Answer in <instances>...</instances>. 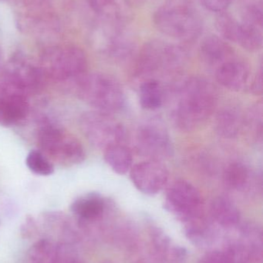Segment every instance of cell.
Returning <instances> with one entry per match:
<instances>
[{"instance_id":"obj_7","label":"cell","mask_w":263,"mask_h":263,"mask_svg":"<svg viewBox=\"0 0 263 263\" xmlns=\"http://www.w3.org/2000/svg\"><path fill=\"white\" fill-rule=\"evenodd\" d=\"M80 128L87 140L100 149L121 143L126 136L125 127L120 122L111 114L100 111L83 114L80 118Z\"/></svg>"},{"instance_id":"obj_35","label":"cell","mask_w":263,"mask_h":263,"mask_svg":"<svg viewBox=\"0 0 263 263\" xmlns=\"http://www.w3.org/2000/svg\"><path fill=\"white\" fill-rule=\"evenodd\" d=\"M2 60V55H1V52H0V63H1Z\"/></svg>"},{"instance_id":"obj_12","label":"cell","mask_w":263,"mask_h":263,"mask_svg":"<svg viewBox=\"0 0 263 263\" xmlns=\"http://www.w3.org/2000/svg\"><path fill=\"white\" fill-rule=\"evenodd\" d=\"M6 83L7 87L0 97V125L12 126L27 117L29 104L27 96L14 89L7 82Z\"/></svg>"},{"instance_id":"obj_9","label":"cell","mask_w":263,"mask_h":263,"mask_svg":"<svg viewBox=\"0 0 263 263\" xmlns=\"http://www.w3.org/2000/svg\"><path fill=\"white\" fill-rule=\"evenodd\" d=\"M136 142L141 154L151 160L161 161L172 153L169 134L159 120H149L142 125L137 130Z\"/></svg>"},{"instance_id":"obj_23","label":"cell","mask_w":263,"mask_h":263,"mask_svg":"<svg viewBox=\"0 0 263 263\" xmlns=\"http://www.w3.org/2000/svg\"><path fill=\"white\" fill-rule=\"evenodd\" d=\"M58 256V244L45 238L37 241L29 248L26 256L27 263H56Z\"/></svg>"},{"instance_id":"obj_19","label":"cell","mask_w":263,"mask_h":263,"mask_svg":"<svg viewBox=\"0 0 263 263\" xmlns=\"http://www.w3.org/2000/svg\"><path fill=\"white\" fill-rule=\"evenodd\" d=\"M44 225L60 237L62 241L60 244L72 242L77 237V234L73 229L72 222L69 218L60 212H49L43 216ZM76 240V239H75Z\"/></svg>"},{"instance_id":"obj_24","label":"cell","mask_w":263,"mask_h":263,"mask_svg":"<svg viewBox=\"0 0 263 263\" xmlns=\"http://www.w3.org/2000/svg\"><path fill=\"white\" fill-rule=\"evenodd\" d=\"M262 27L239 22L236 43L249 52H257L262 46Z\"/></svg>"},{"instance_id":"obj_25","label":"cell","mask_w":263,"mask_h":263,"mask_svg":"<svg viewBox=\"0 0 263 263\" xmlns=\"http://www.w3.org/2000/svg\"><path fill=\"white\" fill-rule=\"evenodd\" d=\"M215 26L222 39L232 43H236L239 32V20L225 11L217 13L215 20Z\"/></svg>"},{"instance_id":"obj_1","label":"cell","mask_w":263,"mask_h":263,"mask_svg":"<svg viewBox=\"0 0 263 263\" xmlns=\"http://www.w3.org/2000/svg\"><path fill=\"white\" fill-rule=\"evenodd\" d=\"M176 94L171 119L181 130L189 132L200 128L212 117L217 106V90L203 77L185 79L178 85Z\"/></svg>"},{"instance_id":"obj_15","label":"cell","mask_w":263,"mask_h":263,"mask_svg":"<svg viewBox=\"0 0 263 263\" xmlns=\"http://www.w3.org/2000/svg\"><path fill=\"white\" fill-rule=\"evenodd\" d=\"M93 10L108 24L123 28L132 18L128 0H91Z\"/></svg>"},{"instance_id":"obj_32","label":"cell","mask_w":263,"mask_h":263,"mask_svg":"<svg viewBox=\"0 0 263 263\" xmlns=\"http://www.w3.org/2000/svg\"><path fill=\"white\" fill-rule=\"evenodd\" d=\"M198 263H228L223 252L213 250L204 254Z\"/></svg>"},{"instance_id":"obj_6","label":"cell","mask_w":263,"mask_h":263,"mask_svg":"<svg viewBox=\"0 0 263 263\" xmlns=\"http://www.w3.org/2000/svg\"><path fill=\"white\" fill-rule=\"evenodd\" d=\"M40 67L43 76L55 81L77 80L86 73L87 60L78 48L56 46L43 52Z\"/></svg>"},{"instance_id":"obj_27","label":"cell","mask_w":263,"mask_h":263,"mask_svg":"<svg viewBox=\"0 0 263 263\" xmlns=\"http://www.w3.org/2000/svg\"><path fill=\"white\" fill-rule=\"evenodd\" d=\"M26 164L31 172L40 176H50L54 173V164L40 151H31L26 157Z\"/></svg>"},{"instance_id":"obj_3","label":"cell","mask_w":263,"mask_h":263,"mask_svg":"<svg viewBox=\"0 0 263 263\" xmlns=\"http://www.w3.org/2000/svg\"><path fill=\"white\" fill-rule=\"evenodd\" d=\"M37 139L40 152L50 162L71 166L81 163L85 159L86 154L81 142L47 117H43L40 121Z\"/></svg>"},{"instance_id":"obj_11","label":"cell","mask_w":263,"mask_h":263,"mask_svg":"<svg viewBox=\"0 0 263 263\" xmlns=\"http://www.w3.org/2000/svg\"><path fill=\"white\" fill-rule=\"evenodd\" d=\"M130 177L139 191L151 196L162 191L166 185L168 172L160 161L149 159L131 167Z\"/></svg>"},{"instance_id":"obj_10","label":"cell","mask_w":263,"mask_h":263,"mask_svg":"<svg viewBox=\"0 0 263 263\" xmlns=\"http://www.w3.org/2000/svg\"><path fill=\"white\" fill-rule=\"evenodd\" d=\"M1 76L14 89L26 96L38 91L44 77L40 66L22 55L12 57Z\"/></svg>"},{"instance_id":"obj_31","label":"cell","mask_w":263,"mask_h":263,"mask_svg":"<svg viewBox=\"0 0 263 263\" xmlns=\"http://www.w3.org/2000/svg\"><path fill=\"white\" fill-rule=\"evenodd\" d=\"M38 227L37 222L32 216H27L20 229V233L23 239H29L37 234Z\"/></svg>"},{"instance_id":"obj_16","label":"cell","mask_w":263,"mask_h":263,"mask_svg":"<svg viewBox=\"0 0 263 263\" xmlns=\"http://www.w3.org/2000/svg\"><path fill=\"white\" fill-rule=\"evenodd\" d=\"M106 202L98 193H91L76 199L71 204L72 213L78 218L79 225H86L95 222L103 216Z\"/></svg>"},{"instance_id":"obj_17","label":"cell","mask_w":263,"mask_h":263,"mask_svg":"<svg viewBox=\"0 0 263 263\" xmlns=\"http://www.w3.org/2000/svg\"><path fill=\"white\" fill-rule=\"evenodd\" d=\"M244 119L241 111L235 106L223 108L216 116V133L225 138H236L244 127Z\"/></svg>"},{"instance_id":"obj_2","label":"cell","mask_w":263,"mask_h":263,"mask_svg":"<svg viewBox=\"0 0 263 263\" xmlns=\"http://www.w3.org/2000/svg\"><path fill=\"white\" fill-rule=\"evenodd\" d=\"M153 22L164 35L185 43L197 40L203 29L192 0H168L154 12Z\"/></svg>"},{"instance_id":"obj_4","label":"cell","mask_w":263,"mask_h":263,"mask_svg":"<svg viewBox=\"0 0 263 263\" xmlns=\"http://www.w3.org/2000/svg\"><path fill=\"white\" fill-rule=\"evenodd\" d=\"M186 54L180 46L154 40L144 45L136 59L135 72L142 80L176 72L185 63Z\"/></svg>"},{"instance_id":"obj_20","label":"cell","mask_w":263,"mask_h":263,"mask_svg":"<svg viewBox=\"0 0 263 263\" xmlns=\"http://www.w3.org/2000/svg\"><path fill=\"white\" fill-rule=\"evenodd\" d=\"M104 159L113 171L126 174L132 167L133 156L129 148L121 143L111 145L104 150Z\"/></svg>"},{"instance_id":"obj_33","label":"cell","mask_w":263,"mask_h":263,"mask_svg":"<svg viewBox=\"0 0 263 263\" xmlns=\"http://www.w3.org/2000/svg\"><path fill=\"white\" fill-rule=\"evenodd\" d=\"M250 93L254 94V95H261L262 92V69L256 74V77L250 80V84L248 88Z\"/></svg>"},{"instance_id":"obj_18","label":"cell","mask_w":263,"mask_h":263,"mask_svg":"<svg viewBox=\"0 0 263 263\" xmlns=\"http://www.w3.org/2000/svg\"><path fill=\"white\" fill-rule=\"evenodd\" d=\"M212 217L219 225L233 227L240 221V213L234 202L225 196L215 198L210 205Z\"/></svg>"},{"instance_id":"obj_30","label":"cell","mask_w":263,"mask_h":263,"mask_svg":"<svg viewBox=\"0 0 263 263\" xmlns=\"http://www.w3.org/2000/svg\"><path fill=\"white\" fill-rule=\"evenodd\" d=\"M234 0H199L201 4L207 10L219 13L225 12L231 6Z\"/></svg>"},{"instance_id":"obj_8","label":"cell","mask_w":263,"mask_h":263,"mask_svg":"<svg viewBox=\"0 0 263 263\" xmlns=\"http://www.w3.org/2000/svg\"><path fill=\"white\" fill-rule=\"evenodd\" d=\"M202 197L196 186L185 180L174 182L168 188L165 207L185 222L200 216Z\"/></svg>"},{"instance_id":"obj_34","label":"cell","mask_w":263,"mask_h":263,"mask_svg":"<svg viewBox=\"0 0 263 263\" xmlns=\"http://www.w3.org/2000/svg\"><path fill=\"white\" fill-rule=\"evenodd\" d=\"M62 248H63L64 256L62 254L60 251V246L58 244V256H57V262L56 263H82L80 260L75 257H72L71 254L68 256L67 253H66V244H61Z\"/></svg>"},{"instance_id":"obj_14","label":"cell","mask_w":263,"mask_h":263,"mask_svg":"<svg viewBox=\"0 0 263 263\" xmlns=\"http://www.w3.org/2000/svg\"><path fill=\"white\" fill-rule=\"evenodd\" d=\"M199 57L204 64L217 69L225 62L232 60L234 55L232 46L226 40L216 35L205 36L199 45Z\"/></svg>"},{"instance_id":"obj_29","label":"cell","mask_w":263,"mask_h":263,"mask_svg":"<svg viewBox=\"0 0 263 263\" xmlns=\"http://www.w3.org/2000/svg\"><path fill=\"white\" fill-rule=\"evenodd\" d=\"M262 104L254 106L250 109L247 119H244V127L248 128L255 140L260 142H262Z\"/></svg>"},{"instance_id":"obj_21","label":"cell","mask_w":263,"mask_h":263,"mask_svg":"<svg viewBox=\"0 0 263 263\" xmlns=\"http://www.w3.org/2000/svg\"><path fill=\"white\" fill-rule=\"evenodd\" d=\"M141 106L148 110L159 109L163 104L164 92L159 80H145L142 82L139 89Z\"/></svg>"},{"instance_id":"obj_22","label":"cell","mask_w":263,"mask_h":263,"mask_svg":"<svg viewBox=\"0 0 263 263\" xmlns=\"http://www.w3.org/2000/svg\"><path fill=\"white\" fill-rule=\"evenodd\" d=\"M250 168L242 162H233L225 168L223 173V184L228 190L242 191L250 182Z\"/></svg>"},{"instance_id":"obj_5","label":"cell","mask_w":263,"mask_h":263,"mask_svg":"<svg viewBox=\"0 0 263 263\" xmlns=\"http://www.w3.org/2000/svg\"><path fill=\"white\" fill-rule=\"evenodd\" d=\"M76 82L77 96L97 111L111 114L118 112L125 106L123 89L111 76L85 73Z\"/></svg>"},{"instance_id":"obj_28","label":"cell","mask_w":263,"mask_h":263,"mask_svg":"<svg viewBox=\"0 0 263 263\" xmlns=\"http://www.w3.org/2000/svg\"><path fill=\"white\" fill-rule=\"evenodd\" d=\"M222 252L228 263H249L253 260L251 252L243 240L230 242Z\"/></svg>"},{"instance_id":"obj_26","label":"cell","mask_w":263,"mask_h":263,"mask_svg":"<svg viewBox=\"0 0 263 263\" xmlns=\"http://www.w3.org/2000/svg\"><path fill=\"white\" fill-rule=\"evenodd\" d=\"M262 0H243L241 7V22L262 27Z\"/></svg>"},{"instance_id":"obj_13","label":"cell","mask_w":263,"mask_h":263,"mask_svg":"<svg viewBox=\"0 0 263 263\" xmlns=\"http://www.w3.org/2000/svg\"><path fill=\"white\" fill-rule=\"evenodd\" d=\"M218 83L234 92L248 88L251 80L250 68L244 62L233 58L216 69Z\"/></svg>"}]
</instances>
